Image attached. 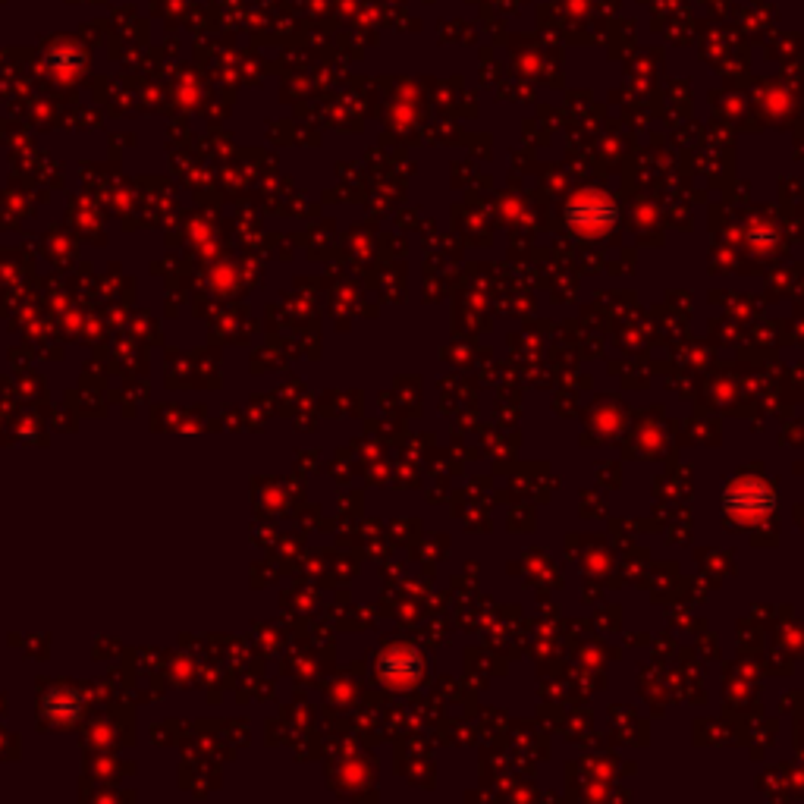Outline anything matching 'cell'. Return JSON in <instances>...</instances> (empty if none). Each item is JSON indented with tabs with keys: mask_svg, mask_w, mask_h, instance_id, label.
Segmentation results:
<instances>
[{
	"mask_svg": "<svg viewBox=\"0 0 804 804\" xmlns=\"http://www.w3.org/2000/svg\"><path fill=\"white\" fill-rule=\"evenodd\" d=\"M773 506V497H770V490L761 484V481H745L732 490V494L726 497V509L729 512H739L742 519L748 516H761V512H767Z\"/></svg>",
	"mask_w": 804,
	"mask_h": 804,
	"instance_id": "cell-1",
	"label": "cell"
},
{
	"mask_svg": "<svg viewBox=\"0 0 804 804\" xmlns=\"http://www.w3.org/2000/svg\"><path fill=\"white\" fill-rule=\"evenodd\" d=\"M578 208H585V214L582 211H569L566 217L575 223L578 230H607L610 223L616 220V211L607 205V201H594V205H585V201H575Z\"/></svg>",
	"mask_w": 804,
	"mask_h": 804,
	"instance_id": "cell-2",
	"label": "cell"
}]
</instances>
